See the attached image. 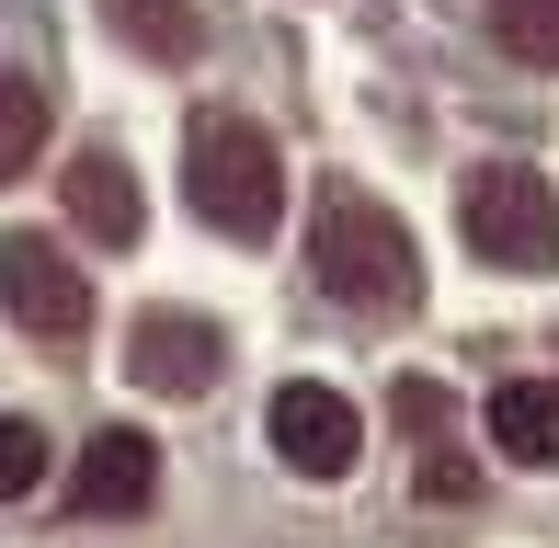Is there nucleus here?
<instances>
[{"label":"nucleus","instance_id":"20e7f679","mask_svg":"<svg viewBox=\"0 0 559 548\" xmlns=\"http://www.w3.org/2000/svg\"><path fill=\"white\" fill-rule=\"evenodd\" d=\"M0 309H12L35 343H81L92 332V286H81V263H69L46 229H0Z\"/></svg>","mask_w":559,"mask_h":548},{"label":"nucleus","instance_id":"ddd939ff","mask_svg":"<svg viewBox=\"0 0 559 548\" xmlns=\"http://www.w3.org/2000/svg\"><path fill=\"white\" fill-rule=\"evenodd\" d=\"M35 480H46V434H35V422H12V412H0V503H23Z\"/></svg>","mask_w":559,"mask_h":548},{"label":"nucleus","instance_id":"f257e3e1","mask_svg":"<svg viewBox=\"0 0 559 548\" xmlns=\"http://www.w3.org/2000/svg\"><path fill=\"white\" fill-rule=\"evenodd\" d=\"M183 194H194V217H206L217 240H274V217H286V160H274V138L251 127V115H194Z\"/></svg>","mask_w":559,"mask_h":548},{"label":"nucleus","instance_id":"6e6552de","mask_svg":"<svg viewBox=\"0 0 559 548\" xmlns=\"http://www.w3.org/2000/svg\"><path fill=\"white\" fill-rule=\"evenodd\" d=\"M69 491H81V514H148V491H160V445L115 422V434L81 445V480H69Z\"/></svg>","mask_w":559,"mask_h":548},{"label":"nucleus","instance_id":"f8f14e48","mask_svg":"<svg viewBox=\"0 0 559 548\" xmlns=\"http://www.w3.org/2000/svg\"><path fill=\"white\" fill-rule=\"evenodd\" d=\"M115 23H126V46H148V58H194V46H206V23H194L183 0H115Z\"/></svg>","mask_w":559,"mask_h":548},{"label":"nucleus","instance_id":"9b49d317","mask_svg":"<svg viewBox=\"0 0 559 548\" xmlns=\"http://www.w3.org/2000/svg\"><path fill=\"white\" fill-rule=\"evenodd\" d=\"M491 46L525 69H559V0H491Z\"/></svg>","mask_w":559,"mask_h":548},{"label":"nucleus","instance_id":"423d86ee","mask_svg":"<svg viewBox=\"0 0 559 548\" xmlns=\"http://www.w3.org/2000/svg\"><path fill=\"white\" fill-rule=\"evenodd\" d=\"M126 378L171 389V401L217 389V378H228V343H217V320H194V309H148L138 332H126Z\"/></svg>","mask_w":559,"mask_h":548},{"label":"nucleus","instance_id":"f03ea898","mask_svg":"<svg viewBox=\"0 0 559 548\" xmlns=\"http://www.w3.org/2000/svg\"><path fill=\"white\" fill-rule=\"evenodd\" d=\"M309 274L343 297V309H400V297L423 286V252H412V229H400L377 194L332 183L320 217H309Z\"/></svg>","mask_w":559,"mask_h":548},{"label":"nucleus","instance_id":"7ed1b4c3","mask_svg":"<svg viewBox=\"0 0 559 548\" xmlns=\"http://www.w3.org/2000/svg\"><path fill=\"white\" fill-rule=\"evenodd\" d=\"M456 217H468V252L479 263H559V194L537 183L525 160H479L468 194H456Z\"/></svg>","mask_w":559,"mask_h":548},{"label":"nucleus","instance_id":"39448f33","mask_svg":"<svg viewBox=\"0 0 559 548\" xmlns=\"http://www.w3.org/2000/svg\"><path fill=\"white\" fill-rule=\"evenodd\" d=\"M263 434H274V457H286L297 480H343L354 445H366V412H354L343 389H320V378H286L274 412H263Z\"/></svg>","mask_w":559,"mask_h":548},{"label":"nucleus","instance_id":"4468645a","mask_svg":"<svg viewBox=\"0 0 559 548\" xmlns=\"http://www.w3.org/2000/svg\"><path fill=\"white\" fill-rule=\"evenodd\" d=\"M423 491H435V503H479V468L435 434V445H423Z\"/></svg>","mask_w":559,"mask_h":548},{"label":"nucleus","instance_id":"2eb2a0df","mask_svg":"<svg viewBox=\"0 0 559 548\" xmlns=\"http://www.w3.org/2000/svg\"><path fill=\"white\" fill-rule=\"evenodd\" d=\"M445 412H456V401H445L435 378H400V422H412V434H445Z\"/></svg>","mask_w":559,"mask_h":548},{"label":"nucleus","instance_id":"9d476101","mask_svg":"<svg viewBox=\"0 0 559 548\" xmlns=\"http://www.w3.org/2000/svg\"><path fill=\"white\" fill-rule=\"evenodd\" d=\"M35 148H46V92L23 81V69H0V183L35 171Z\"/></svg>","mask_w":559,"mask_h":548},{"label":"nucleus","instance_id":"0eeeda50","mask_svg":"<svg viewBox=\"0 0 559 548\" xmlns=\"http://www.w3.org/2000/svg\"><path fill=\"white\" fill-rule=\"evenodd\" d=\"M58 194H69V229H81L92 252H126V240H138V171H126L115 148H81Z\"/></svg>","mask_w":559,"mask_h":548},{"label":"nucleus","instance_id":"1a4fd4ad","mask_svg":"<svg viewBox=\"0 0 559 548\" xmlns=\"http://www.w3.org/2000/svg\"><path fill=\"white\" fill-rule=\"evenodd\" d=\"M491 445L514 468H559V378H502L491 389Z\"/></svg>","mask_w":559,"mask_h":548}]
</instances>
